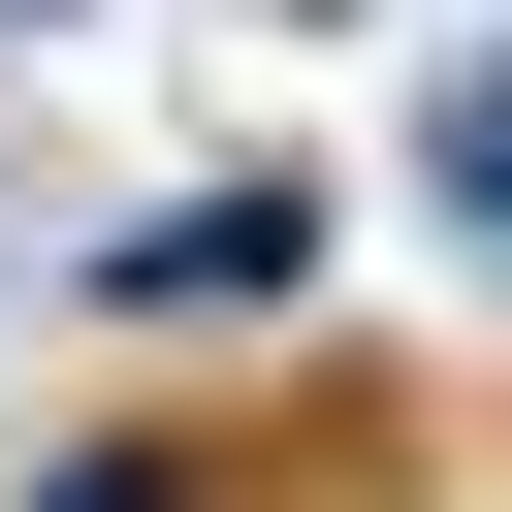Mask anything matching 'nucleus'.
Instances as JSON below:
<instances>
[{
	"instance_id": "obj_1",
	"label": "nucleus",
	"mask_w": 512,
	"mask_h": 512,
	"mask_svg": "<svg viewBox=\"0 0 512 512\" xmlns=\"http://www.w3.org/2000/svg\"><path fill=\"white\" fill-rule=\"evenodd\" d=\"M64 512H160V480H64Z\"/></svg>"
}]
</instances>
